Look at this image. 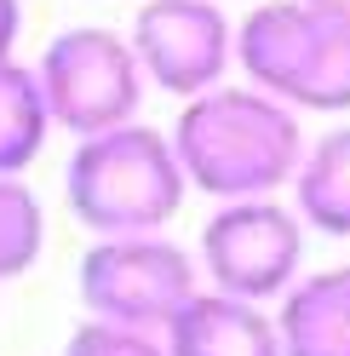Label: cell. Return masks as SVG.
Returning <instances> with one entry per match:
<instances>
[{
    "label": "cell",
    "mask_w": 350,
    "mask_h": 356,
    "mask_svg": "<svg viewBox=\"0 0 350 356\" xmlns=\"http://www.w3.org/2000/svg\"><path fill=\"white\" fill-rule=\"evenodd\" d=\"M172 149L190 178V190L212 202H242V195H281L299 172L304 127L299 109L258 86H207L184 98L172 121Z\"/></svg>",
    "instance_id": "cell-1"
},
{
    "label": "cell",
    "mask_w": 350,
    "mask_h": 356,
    "mask_svg": "<svg viewBox=\"0 0 350 356\" xmlns=\"http://www.w3.org/2000/svg\"><path fill=\"white\" fill-rule=\"evenodd\" d=\"M201 293V259L172 236H98L81 259V305L98 322L161 333Z\"/></svg>",
    "instance_id": "cell-5"
},
{
    "label": "cell",
    "mask_w": 350,
    "mask_h": 356,
    "mask_svg": "<svg viewBox=\"0 0 350 356\" xmlns=\"http://www.w3.org/2000/svg\"><path fill=\"white\" fill-rule=\"evenodd\" d=\"M47 248V213L24 172H0V282L24 276Z\"/></svg>",
    "instance_id": "cell-12"
},
{
    "label": "cell",
    "mask_w": 350,
    "mask_h": 356,
    "mask_svg": "<svg viewBox=\"0 0 350 356\" xmlns=\"http://www.w3.org/2000/svg\"><path fill=\"white\" fill-rule=\"evenodd\" d=\"M190 178L167 132L126 121L75 138L63 161V202L92 236H149L178 218Z\"/></svg>",
    "instance_id": "cell-2"
},
{
    "label": "cell",
    "mask_w": 350,
    "mask_h": 356,
    "mask_svg": "<svg viewBox=\"0 0 350 356\" xmlns=\"http://www.w3.org/2000/svg\"><path fill=\"white\" fill-rule=\"evenodd\" d=\"M167 356H281L276 310L201 287L178 316L161 327Z\"/></svg>",
    "instance_id": "cell-8"
},
{
    "label": "cell",
    "mask_w": 350,
    "mask_h": 356,
    "mask_svg": "<svg viewBox=\"0 0 350 356\" xmlns=\"http://www.w3.org/2000/svg\"><path fill=\"white\" fill-rule=\"evenodd\" d=\"M195 259H201V282H212L218 293L276 305L304 276V218L281 195L212 202Z\"/></svg>",
    "instance_id": "cell-6"
},
{
    "label": "cell",
    "mask_w": 350,
    "mask_h": 356,
    "mask_svg": "<svg viewBox=\"0 0 350 356\" xmlns=\"http://www.w3.org/2000/svg\"><path fill=\"white\" fill-rule=\"evenodd\" d=\"M126 35L144 63V81L172 98L207 92L235 63V24L218 0H144Z\"/></svg>",
    "instance_id": "cell-7"
},
{
    "label": "cell",
    "mask_w": 350,
    "mask_h": 356,
    "mask_svg": "<svg viewBox=\"0 0 350 356\" xmlns=\"http://www.w3.org/2000/svg\"><path fill=\"white\" fill-rule=\"evenodd\" d=\"M281 356H350V264L299 276L276 299Z\"/></svg>",
    "instance_id": "cell-9"
},
{
    "label": "cell",
    "mask_w": 350,
    "mask_h": 356,
    "mask_svg": "<svg viewBox=\"0 0 350 356\" xmlns=\"http://www.w3.org/2000/svg\"><path fill=\"white\" fill-rule=\"evenodd\" d=\"M17 35H24V6L17 0H0V63L17 52Z\"/></svg>",
    "instance_id": "cell-14"
},
{
    "label": "cell",
    "mask_w": 350,
    "mask_h": 356,
    "mask_svg": "<svg viewBox=\"0 0 350 356\" xmlns=\"http://www.w3.org/2000/svg\"><path fill=\"white\" fill-rule=\"evenodd\" d=\"M235 63L247 86L288 109L344 115L350 109V24L316 12L310 0H265L235 24Z\"/></svg>",
    "instance_id": "cell-3"
},
{
    "label": "cell",
    "mask_w": 350,
    "mask_h": 356,
    "mask_svg": "<svg viewBox=\"0 0 350 356\" xmlns=\"http://www.w3.org/2000/svg\"><path fill=\"white\" fill-rule=\"evenodd\" d=\"M288 195L310 236L350 241V127H327L304 144Z\"/></svg>",
    "instance_id": "cell-10"
},
{
    "label": "cell",
    "mask_w": 350,
    "mask_h": 356,
    "mask_svg": "<svg viewBox=\"0 0 350 356\" xmlns=\"http://www.w3.org/2000/svg\"><path fill=\"white\" fill-rule=\"evenodd\" d=\"M63 356H167V339L149 333V327H121V322L86 316L69 339H63Z\"/></svg>",
    "instance_id": "cell-13"
},
{
    "label": "cell",
    "mask_w": 350,
    "mask_h": 356,
    "mask_svg": "<svg viewBox=\"0 0 350 356\" xmlns=\"http://www.w3.org/2000/svg\"><path fill=\"white\" fill-rule=\"evenodd\" d=\"M52 138V109L29 63H0V172H29Z\"/></svg>",
    "instance_id": "cell-11"
},
{
    "label": "cell",
    "mask_w": 350,
    "mask_h": 356,
    "mask_svg": "<svg viewBox=\"0 0 350 356\" xmlns=\"http://www.w3.org/2000/svg\"><path fill=\"white\" fill-rule=\"evenodd\" d=\"M35 75H40V92H47L52 127H63L69 138H92V132L138 121L144 86H149L133 52V35L103 29V24H75L52 35Z\"/></svg>",
    "instance_id": "cell-4"
},
{
    "label": "cell",
    "mask_w": 350,
    "mask_h": 356,
    "mask_svg": "<svg viewBox=\"0 0 350 356\" xmlns=\"http://www.w3.org/2000/svg\"><path fill=\"white\" fill-rule=\"evenodd\" d=\"M316 12H327V17H339V24H350V0H310Z\"/></svg>",
    "instance_id": "cell-15"
}]
</instances>
